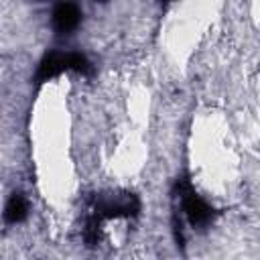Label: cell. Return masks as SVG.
Here are the masks:
<instances>
[{
  "mask_svg": "<svg viewBox=\"0 0 260 260\" xmlns=\"http://www.w3.org/2000/svg\"><path fill=\"white\" fill-rule=\"evenodd\" d=\"M51 20H53V28L59 35H71L81 24V8L75 2L65 0L55 6Z\"/></svg>",
  "mask_w": 260,
  "mask_h": 260,
  "instance_id": "6da1fadb",
  "label": "cell"
}]
</instances>
